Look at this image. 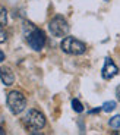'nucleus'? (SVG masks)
<instances>
[{
  "instance_id": "1a4fd4ad",
  "label": "nucleus",
  "mask_w": 120,
  "mask_h": 135,
  "mask_svg": "<svg viewBox=\"0 0 120 135\" xmlns=\"http://www.w3.org/2000/svg\"><path fill=\"white\" fill-rule=\"evenodd\" d=\"M101 107H103V112H111L116 109V101H106Z\"/></svg>"
},
{
  "instance_id": "7ed1b4c3",
  "label": "nucleus",
  "mask_w": 120,
  "mask_h": 135,
  "mask_svg": "<svg viewBox=\"0 0 120 135\" xmlns=\"http://www.w3.org/2000/svg\"><path fill=\"white\" fill-rule=\"evenodd\" d=\"M7 107L13 115H19L27 107V98L21 91H10L6 98Z\"/></svg>"
},
{
  "instance_id": "6e6552de",
  "label": "nucleus",
  "mask_w": 120,
  "mask_h": 135,
  "mask_svg": "<svg viewBox=\"0 0 120 135\" xmlns=\"http://www.w3.org/2000/svg\"><path fill=\"white\" fill-rule=\"evenodd\" d=\"M7 24V10L3 6H0V25H6Z\"/></svg>"
},
{
  "instance_id": "f257e3e1",
  "label": "nucleus",
  "mask_w": 120,
  "mask_h": 135,
  "mask_svg": "<svg viewBox=\"0 0 120 135\" xmlns=\"http://www.w3.org/2000/svg\"><path fill=\"white\" fill-rule=\"evenodd\" d=\"M23 32H25V40H27V43L29 44V47L32 50L35 51L43 50L44 46H46V34H44L43 30L37 28L32 24H27Z\"/></svg>"
},
{
  "instance_id": "dca6fc26",
  "label": "nucleus",
  "mask_w": 120,
  "mask_h": 135,
  "mask_svg": "<svg viewBox=\"0 0 120 135\" xmlns=\"http://www.w3.org/2000/svg\"><path fill=\"white\" fill-rule=\"evenodd\" d=\"M104 2H108V0H104Z\"/></svg>"
},
{
  "instance_id": "20e7f679",
  "label": "nucleus",
  "mask_w": 120,
  "mask_h": 135,
  "mask_svg": "<svg viewBox=\"0 0 120 135\" xmlns=\"http://www.w3.org/2000/svg\"><path fill=\"white\" fill-rule=\"evenodd\" d=\"M60 47H62V50H63L64 53L75 54V56H76V54H82V53L87 51V44L79 41V40H76V38H73V37L63 38Z\"/></svg>"
},
{
  "instance_id": "423d86ee",
  "label": "nucleus",
  "mask_w": 120,
  "mask_h": 135,
  "mask_svg": "<svg viewBox=\"0 0 120 135\" xmlns=\"http://www.w3.org/2000/svg\"><path fill=\"white\" fill-rule=\"evenodd\" d=\"M117 72H119V69H117V66L113 63V60H111L110 57H106L104 68H103V71H101L103 78L104 79H111V78H114L117 75Z\"/></svg>"
},
{
  "instance_id": "39448f33",
  "label": "nucleus",
  "mask_w": 120,
  "mask_h": 135,
  "mask_svg": "<svg viewBox=\"0 0 120 135\" xmlns=\"http://www.w3.org/2000/svg\"><path fill=\"white\" fill-rule=\"evenodd\" d=\"M48 30L54 37H64L69 32V24L63 16L57 15L48 22Z\"/></svg>"
},
{
  "instance_id": "f03ea898",
  "label": "nucleus",
  "mask_w": 120,
  "mask_h": 135,
  "mask_svg": "<svg viewBox=\"0 0 120 135\" xmlns=\"http://www.w3.org/2000/svg\"><path fill=\"white\" fill-rule=\"evenodd\" d=\"M22 125L27 131H38L46 126V118L37 109H29L22 119Z\"/></svg>"
},
{
  "instance_id": "f8f14e48",
  "label": "nucleus",
  "mask_w": 120,
  "mask_h": 135,
  "mask_svg": "<svg viewBox=\"0 0 120 135\" xmlns=\"http://www.w3.org/2000/svg\"><path fill=\"white\" fill-rule=\"evenodd\" d=\"M6 38H7L6 31H4L3 25H0V44H2V43H4V41H6Z\"/></svg>"
},
{
  "instance_id": "9b49d317",
  "label": "nucleus",
  "mask_w": 120,
  "mask_h": 135,
  "mask_svg": "<svg viewBox=\"0 0 120 135\" xmlns=\"http://www.w3.org/2000/svg\"><path fill=\"white\" fill-rule=\"evenodd\" d=\"M72 107H73V110L75 112H78V113H81V112H83V106H82V103H81L79 100H72Z\"/></svg>"
},
{
  "instance_id": "9d476101",
  "label": "nucleus",
  "mask_w": 120,
  "mask_h": 135,
  "mask_svg": "<svg viewBox=\"0 0 120 135\" xmlns=\"http://www.w3.org/2000/svg\"><path fill=\"white\" fill-rule=\"evenodd\" d=\"M108 125H110L111 128H120V115L113 116V118L108 120Z\"/></svg>"
},
{
  "instance_id": "4468645a",
  "label": "nucleus",
  "mask_w": 120,
  "mask_h": 135,
  "mask_svg": "<svg viewBox=\"0 0 120 135\" xmlns=\"http://www.w3.org/2000/svg\"><path fill=\"white\" fill-rule=\"evenodd\" d=\"M116 97H117V100L120 101V85L117 87V90H116Z\"/></svg>"
},
{
  "instance_id": "2eb2a0df",
  "label": "nucleus",
  "mask_w": 120,
  "mask_h": 135,
  "mask_svg": "<svg viewBox=\"0 0 120 135\" xmlns=\"http://www.w3.org/2000/svg\"><path fill=\"white\" fill-rule=\"evenodd\" d=\"M4 60V53L3 51H0V62H3Z\"/></svg>"
},
{
  "instance_id": "ddd939ff",
  "label": "nucleus",
  "mask_w": 120,
  "mask_h": 135,
  "mask_svg": "<svg viewBox=\"0 0 120 135\" xmlns=\"http://www.w3.org/2000/svg\"><path fill=\"white\" fill-rule=\"evenodd\" d=\"M4 119L2 118V116H0V134H4Z\"/></svg>"
},
{
  "instance_id": "0eeeda50",
  "label": "nucleus",
  "mask_w": 120,
  "mask_h": 135,
  "mask_svg": "<svg viewBox=\"0 0 120 135\" xmlns=\"http://www.w3.org/2000/svg\"><path fill=\"white\" fill-rule=\"evenodd\" d=\"M0 79L4 85H12L15 82V75L12 72V69L7 66H2L0 68Z\"/></svg>"
}]
</instances>
